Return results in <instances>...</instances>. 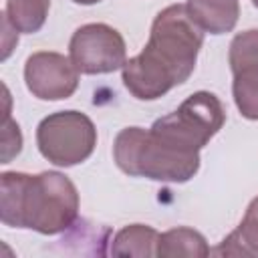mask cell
<instances>
[{"label": "cell", "mask_w": 258, "mask_h": 258, "mask_svg": "<svg viewBox=\"0 0 258 258\" xmlns=\"http://www.w3.org/2000/svg\"><path fill=\"white\" fill-rule=\"evenodd\" d=\"M228 62L232 73L258 69V30H244L234 36L228 50Z\"/></svg>", "instance_id": "15"}, {"label": "cell", "mask_w": 258, "mask_h": 258, "mask_svg": "<svg viewBox=\"0 0 258 258\" xmlns=\"http://www.w3.org/2000/svg\"><path fill=\"white\" fill-rule=\"evenodd\" d=\"M202 42L204 30L189 16L185 4H171L155 16L145 50L167 67L181 85L196 69Z\"/></svg>", "instance_id": "3"}, {"label": "cell", "mask_w": 258, "mask_h": 258, "mask_svg": "<svg viewBox=\"0 0 258 258\" xmlns=\"http://www.w3.org/2000/svg\"><path fill=\"white\" fill-rule=\"evenodd\" d=\"M214 256H250L258 258V220L244 216L240 226L230 232L214 250Z\"/></svg>", "instance_id": "13"}, {"label": "cell", "mask_w": 258, "mask_h": 258, "mask_svg": "<svg viewBox=\"0 0 258 258\" xmlns=\"http://www.w3.org/2000/svg\"><path fill=\"white\" fill-rule=\"evenodd\" d=\"M121 77L125 89L139 101H155L177 87V81L169 73V69L153 58L145 48L133 58L125 60Z\"/></svg>", "instance_id": "8"}, {"label": "cell", "mask_w": 258, "mask_h": 258, "mask_svg": "<svg viewBox=\"0 0 258 258\" xmlns=\"http://www.w3.org/2000/svg\"><path fill=\"white\" fill-rule=\"evenodd\" d=\"M232 95L242 117L258 121V69L234 73Z\"/></svg>", "instance_id": "14"}, {"label": "cell", "mask_w": 258, "mask_h": 258, "mask_svg": "<svg viewBox=\"0 0 258 258\" xmlns=\"http://www.w3.org/2000/svg\"><path fill=\"white\" fill-rule=\"evenodd\" d=\"M22 149V133L16 121L4 117L2 123V163H8Z\"/></svg>", "instance_id": "16"}, {"label": "cell", "mask_w": 258, "mask_h": 258, "mask_svg": "<svg viewBox=\"0 0 258 258\" xmlns=\"http://www.w3.org/2000/svg\"><path fill=\"white\" fill-rule=\"evenodd\" d=\"M113 157L127 175L167 183H183L200 169V151L181 149L141 127H125L117 133Z\"/></svg>", "instance_id": "1"}, {"label": "cell", "mask_w": 258, "mask_h": 258, "mask_svg": "<svg viewBox=\"0 0 258 258\" xmlns=\"http://www.w3.org/2000/svg\"><path fill=\"white\" fill-rule=\"evenodd\" d=\"M244 216H250V218L258 220V196L250 202V206H248V210H246V214H244Z\"/></svg>", "instance_id": "17"}, {"label": "cell", "mask_w": 258, "mask_h": 258, "mask_svg": "<svg viewBox=\"0 0 258 258\" xmlns=\"http://www.w3.org/2000/svg\"><path fill=\"white\" fill-rule=\"evenodd\" d=\"M24 81L28 91L40 101L69 99L79 87V71L71 56L40 50L26 58Z\"/></svg>", "instance_id": "7"}, {"label": "cell", "mask_w": 258, "mask_h": 258, "mask_svg": "<svg viewBox=\"0 0 258 258\" xmlns=\"http://www.w3.org/2000/svg\"><path fill=\"white\" fill-rule=\"evenodd\" d=\"M157 240L159 232L145 224H131L121 228L111 240L113 256H135V258H151L157 256Z\"/></svg>", "instance_id": "11"}, {"label": "cell", "mask_w": 258, "mask_h": 258, "mask_svg": "<svg viewBox=\"0 0 258 258\" xmlns=\"http://www.w3.org/2000/svg\"><path fill=\"white\" fill-rule=\"evenodd\" d=\"M212 250L206 238L194 228H171L159 234L157 256L159 258H206Z\"/></svg>", "instance_id": "10"}, {"label": "cell", "mask_w": 258, "mask_h": 258, "mask_svg": "<svg viewBox=\"0 0 258 258\" xmlns=\"http://www.w3.org/2000/svg\"><path fill=\"white\" fill-rule=\"evenodd\" d=\"M79 218V191L60 171L28 175L20 204L18 228H28L44 236L69 230Z\"/></svg>", "instance_id": "2"}, {"label": "cell", "mask_w": 258, "mask_h": 258, "mask_svg": "<svg viewBox=\"0 0 258 258\" xmlns=\"http://www.w3.org/2000/svg\"><path fill=\"white\" fill-rule=\"evenodd\" d=\"M36 145L50 163L71 167L91 157L97 145V129L81 111H58L38 123Z\"/></svg>", "instance_id": "5"}, {"label": "cell", "mask_w": 258, "mask_h": 258, "mask_svg": "<svg viewBox=\"0 0 258 258\" xmlns=\"http://www.w3.org/2000/svg\"><path fill=\"white\" fill-rule=\"evenodd\" d=\"M252 4H254V6H256V8H258V0H252Z\"/></svg>", "instance_id": "19"}, {"label": "cell", "mask_w": 258, "mask_h": 258, "mask_svg": "<svg viewBox=\"0 0 258 258\" xmlns=\"http://www.w3.org/2000/svg\"><path fill=\"white\" fill-rule=\"evenodd\" d=\"M226 123V109L222 101L210 91L189 95L173 113L157 119L151 131L171 141L173 145L200 151Z\"/></svg>", "instance_id": "4"}, {"label": "cell", "mask_w": 258, "mask_h": 258, "mask_svg": "<svg viewBox=\"0 0 258 258\" xmlns=\"http://www.w3.org/2000/svg\"><path fill=\"white\" fill-rule=\"evenodd\" d=\"M69 56L83 75H105L123 69L127 46L119 30L103 22L79 26L69 42Z\"/></svg>", "instance_id": "6"}, {"label": "cell", "mask_w": 258, "mask_h": 258, "mask_svg": "<svg viewBox=\"0 0 258 258\" xmlns=\"http://www.w3.org/2000/svg\"><path fill=\"white\" fill-rule=\"evenodd\" d=\"M73 2H77V4H85V6H89V4H97V2H101V0H73Z\"/></svg>", "instance_id": "18"}, {"label": "cell", "mask_w": 258, "mask_h": 258, "mask_svg": "<svg viewBox=\"0 0 258 258\" xmlns=\"http://www.w3.org/2000/svg\"><path fill=\"white\" fill-rule=\"evenodd\" d=\"M50 0H6L4 16L18 32H38L48 16Z\"/></svg>", "instance_id": "12"}, {"label": "cell", "mask_w": 258, "mask_h": 258, "mask_svg": "<svg viewBox=\"0 0 258 258\" xmlns=\"http://www.w3.org/2000/svg\"><path fill=\"white\" fill-rule=\"evenodd\" d=\"M185 8L196 24L210 34L230 32L240 16L238 0H187Z\"/></svg>", "instance_id": "9"}]
</instances>
